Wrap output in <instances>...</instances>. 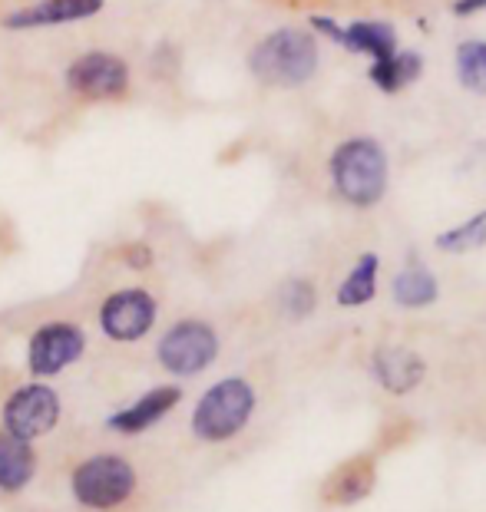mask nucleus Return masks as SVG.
Here are the masks:
<instances>
[{
  "label": "nucleus",
  "mask_w": 486,
  "mask_h": 512,
  "mask_svg": "<svg viewBox=\"0 0 486 512\" xmlns=\"http://www.w3.org/2000/svg\"><path fill=\"white\" fill-rule=\"evenodd\" d=\"M252 80L268 90H295L315 80L321 67L318 37L305 27H275L258 37L245 53Z\"/></svg>",
  "instance_id": "f257e3e1"
},
{
  "label": "nucleus",
  "mask_w": 486,
  "mask_h": 512,
  "mask_svg": "<svg viewBox=\"0 0 486 512\" xmlns=\"http://www.w3.org/2000/svg\"><path fill=\"white\" fill-rule=\"evenodd\" d=\"M328 179L351 209H374L391 185V159L374 136H348L331 149Z\"/></svg>",
  "instance_id": "f03ea898"
},
{
  "label": "nucleus",
  "mask_w": 486,
  "mask_h": 512,
  "mask_svg": "<svg viewBox=\"0 0 486 512\" xmlns=\"http://www.w3.org/2000/svg\"><path fill=\"white\" fill-rule=\"evenodd\" d=\"M139 470L129 456L116 450H100L77 460L67 476L73 506L83 512H120L139 493Z\"/></svg>",
  "instance_id": "7ed1b4c3"
},
{
  "label": "nucleus",
  "mask_w": 486,
  "mask_h": 512,
  "mask_svg": "<svg viewBox=\"0 0 486 512\" xmlns=\"http://www.w3.org/2000/svg\"><path fill=\"white\" fill-rule=\"evenodd\" d=\"M255 407H258V394L245 377H222L196 400L189 417V430L205 446L229 443L248 427Z\"/></svg>",
  "instance_id": "20e7f679"
},
{
  "label": "nucleus",
  "mask_w": 486,
  "mask_h": 512,
  "mask_svg": "<svg viewBox=\"0 0 486 512\" xmlns=\"http://www.w3.org/2000/svg\"><path fill=\"white\" fill-rule=\"evenodd\" d=\"M60 83L73 100L83 103H120L133 90V67L123 53L90 47L77 53L60 73Z\"/></svg>",
  "instance_id": "39448f33"
},
{
  "label": "nucleus",
  "mask_w": 486,
  "mask_h": 512,
  "mask_svg": "<svg viewBox=\"0 0 486 512\" xmlns=\"http://www.w3.org/2000/svg\"><path fill=\"white\" fill-rule=\"evenodd\" d=\"M222 351V337L215 331L212 321L205 318H179L172 321L156 341V364L162 374L189 380L205 374Z\"/></svg>",
  "instance_id": "423d86ee"
},
{
  "label": "nucleus",
  "mask_w": 486,
  "mask_h": 512,
  "mask_svg": "<svg viewBox=\"0 0 486 512\" xmlns=\"http://www.w3.org/2000/svg\"><path fill=\"white\" fill-rule=\"evenodd\" d=\"M63 420V394L53 387V380H20L0 400V430L10 437L37 443L50 437Z\"/></svg>",
  "instance_id": "0eeeda50"
},
{
  "label": "nucleus",
  "mask_w": 486,
  "mask_h": 512,
  "mask_svg": "<svg viewBox=\"0 0 486 512\" xmlns=\"http://www.w3.org/2000/svg\"><path fill=\"white\" fill-rule=\"evenodd\" d=\"M90 351V334L80 321L47 318L27 334L24 344V370L34 380H57L77 367Z\"/></svg>",
  "instance_id": "6e6552de"
},
{
  "label": "nucleus",
  "mask_w": 486,
  "mask_h": 512,
  "mask_svg": "<svg viewBox=\"0 0 486 512\" xmlns=\"http://www.w3.org/2000/svg\"><path fill=\"white\" fill-rule=\"evenodd\" d=\"M162 304L146 285H123L103 294L96 328L110 344H139L156 331Z\"/></svg>",
  "instance_id": "1a4fd4ad"
},
{
  "label": "nucleus",
  "mask_w": 486,
  "mask_h": 512,
  "mask_svg": "<svg viewBox=\"0 0 486 512\" xmlns=\"http://www.w3.org/2000/svg\"><path fill=\"white\" fill-rule=\"evenodd\" d=\"M311 34L328 37L331 43H338L341 50L358 53V57H371L374 60H387L401 50V37L397 30L387 24V20H351V24H338L334 17L315 14L308 20Z\"/></svg>",
  "instance_id": "9d476101"
},
{
  "label": "nucleus",
  "mask_w": 486,
  "mask_h": 512,
  "mask_svg": "<svg viewBox=\"0 0 486 512\" xmlns=\"http://www.w3.org/2000/svg\"><path fill=\"white\" fill-rule=\"evenodd\" d=\"M182 397H186V390L179 384H156V387L143 390L139 397L126 400L123 407H116L113 413H106L103 427H106V433L123 437V440L143 437V433L156 430L159 423L179 407Z\"/></svg>",
  "instance_id": "9b49d317"
},
{
  "label": "nucleus",
  "mask_w": 486,
  "mask_h": 512,
  "mask_svg": "<svg viewBox=\"0 0 486 512\" xmlns=\"http://www.w3.org/2000/svg\"><path fill=\"white\" fill-rule=\"evenodd\" d=\"M106 0H34V4L14 7L0 17V27L10 34H27V30H50V27H70L83 20L100 17Z\"/></svg>",
  "instance_id": "f8f14e48"
},
{
  "label": "nucleus",
  "mask_w": 486,
  "mask_h": 512,
  "mask_svg": "<svg viewBox=\"0 0 486 512\" xmlns=\"http://www.w3.org/2000/svg\"><path fill=\"white\" fill-rule=\"evenodd\" d=\"M40 473V453L30 440L0 430V499L24 496Z\"/></svg>",
  "instance_id": "ddd939ff"
},
{
  "label": "nucleus",
  "mask_w": 486,
  "mask_h": 512,
  "mask_svg": "<svg viewBox=\"0 0 486 512\" xmlns=\"http://www.w3.org/2000/svg\"><path fill=\"white\" fill-rule=\"evenodd\" d=\"M371 374L387 394L404 397L424 380L427 364H424V357L417 351H410V347H381V351H374L371 357Z\"/></svg>",
  "instance_id": "4468645a"
},
{
  "label": "nucleus",
  "mask_w": 486,
  "mask_h": 512,
  "mask_svg": "<svg viewBox=\"0 0 486 512\" xmlns=\"http://www.w3.org/2000/svg\"><path fill=\"white\" fill-rule=\"evenodd\" d=\"M420 76H424V57L414 50H397L394 57L387 60H374L371 67H367V80H371L377 90L394 96L407 90L410 83H417Z\"/></svg>",
  "instance_id": "2eb2a0df"
},
{
  "label": "nucleus",
  "mask_w": 486,
  "mask_h": 512,
  "mask_svg": "<svg viewBox=\"0 0 486 512\" xmlns=\"http://www.w3.org/2000/svg\"><path fill=\"white\" fill-rule=\"evenodd\" d=\"M394 301L401 304V308H430L437 298H440V285H437V278H434V271H430L424 261H407V265L397 271V278H394Z\"/></svg>",
  "instance_id": "dca6fc26"
},
{
  "label": "nucleus",
  "mask_w": 486,
  "mask_h": 512,
  "mask_svg": "<svg viewBox=\"0 0 486 512\" xmlns=\"http://www.w3.org/2000/svg\"><path fill=\"white\" fill-rule=\"evenodd\" d=\"M377 271H381V258L374 252H364L358 261H354V268L344 275V281L338 285V294H334V301L341 304V308H361V304L374 301L377 294Z\"/></svg>",
  "instance_id": "f3484780"
},
{
  "label": "nucleus",
  "mask_w": 486,
  "mask_h": 512,
  "mask_svg": "<svg viewBox=\"0 0 486 512\" xmlns=\"http://www.w3.org/2000/svg\"><path fill=\"white\" fill-rule=\"evenodd\" d=\"M457 83L473 96H486V40H463L453 50Z\"/></svg>",
  "instance_id": "a211bd4d"
},
{
  "label": "nucleus",
  "mask_w": 486,
  "mask_h": 512,
  "mask_svg": "<svg viewBox=\"0 0 486 512\" xmlns=\"http://www.w3.org/2000/svg\"><path fill=\"white\" fill-rule=\"evenodd\" d=\"M371 486H374L371 460H351L338 476L331 479V496H334V503L351 506V503H361V499L371 493Z\"/></svg>",
  "instance_id": "6ab92c4d"
},
{
  "label": "nucleus",
  "mask_w": 486,
  "mask_h": 512,
  "mask_svg": "<svg viewBox=\"0 0 486 512\" xmlns=\"http://www.w3.org/2000/svg\"><path fill=\"white\" fill-rule=\"evenodd\" d=\"M486 245V209H480L477 215H470L467 222L447 228V232L437 235V248L447 255H467L477 252V248Z\"/></svg>",
  "instance_id": "aec40b11"
},
{
  "label": "nucleus",
  "mask_w": 486,
  "mask_h": 512,
  "mask_svg": "<svg viewBox=\"0 0 486 512\" xmlns=\"http://www.w3.org/2000/svg\"><path fill=\"white\" fill-rule=\"evenodd\" d=\"M318 308V288L308 278H285L278 288V311L288 321H305Z\"/></svg>",
  "instance_id": "412c9836"
},
{
  "label": "nucleus",
  "mask_w": 486,
  "mask_h": 512,
  "mask_svg": "<svg viewBox=\"0 0 486 512\" xmlns=\"http://www.w3.org/2000/svg\"><path fill=\"white\" fill-rule=\"evenodd\" d=\"M179 63H182V53L172 40H159L153 47V53H149V73H153L156 80H169V76H176Z\"/></svg>",
  "instance_id": "4be33fe9"
},
{
  "label": "nucleus",
  "mask_w": 486,
  "mask_h": 512,
  "mask_svg": "<svg viewBox=\"0 0 486 512\" xmlns=\"http://www.w3.org/2000/svg\"><path fill=\"white\" fill-rule=\"evenodd\" d=\"M120 261L129 271H149L156 265V248L149 242H126L120 248Z\"/></svg>",
  "instance_id": "5701e85b"
},
{
  "label": "nucleus",
  "mask_w": 486,
  "mask_h": 512,
  "mask_svg": "<svg viewBox=\"0 0 486 512\" xmlns=\"http://www.w3.org/2000/svg\"><path fill=\"white\" fill-rule=\"evenodd\" d=\"M486 10V0H453V14L457 17H473V14H483Z\"/></svg>",
  "instance_id": "b1692460"
}]
</instances>
